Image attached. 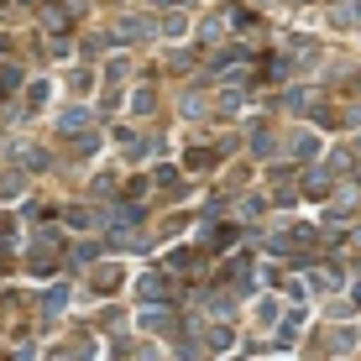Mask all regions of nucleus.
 Segmentation results:
<instances>
[{
  "mask_svg": "<svg viewBox=\"0 0 361 361\" xmlns=\"http://www.w3.org/2000/svg\"><path fill=\"white\" fill-rule=\"evenodd\" d=\"M147 32H152V27H147V21H121V27H116V37H126V42H136V37H147Z\"/></svg>",
  "mask_w": 361,
  "mask_h": 361,
  "instance_id": "4",
  "label": "nucleus"
},
{
  "mask_svg": "<svg viewBox=\"0 0 361 361\" xmlns=\"http://www.w3.org/2000/svg\"><path fill=\"white\" fill-rule=\"evenodd\" d=\"M47 314H58V309H68V288H53V293H47Z\"/></svg>",
  "mask_w": 361,
  "mask_h": 361,
  "instance_id": "9",
  "label": "nucleus"
},
{
  "mask_svg": "<svg viewBox=\"0 0 361 361\" xmlns=\"http://www.w3.org/2000/svg\"><path fill=\"white\" fill-rule=\"evenodd\" d=\"M136 293H142L147 304H173V283H168V272H142Z\"/></svg>",
  "mask_w": 361,
  "mask_h": 361,
  "instance_id": "1",
  "label": "nucleus"
},
{
  "mask_svg": "<svg viewBox=\"0 0 361 361\" xmlns=\"http://www.w3.org/2000/svg\"><path fill=\"white\" fill-rule=\"evenodd\" d=\"M42 99H47V84H32V94H27V110H37Z\"/></svg>",
  "mask_w": 361,
  "mask_h": 361,
  "instance_id": "13",
  "label": "nucleus"
},
{
  "mask_svg": "<svg viewBox=\"0 0 361 361\" xmlns=\"http://www.w3.org/2000/svg\"><path fill=\"white\" fill-rule=\"evenodd\" d=\"M0 53H6V37H0Z\"/></svg>",
  "mask_w": 361,
  "mask_h": 361,
  "instance_id": "16",
  "label": "nucleus"
},
{
  "mask_svg": "<svg viewBox=\"0 0 361 361\" xmlns=\"http://www.w3.org/2000/svg\"><path fill=\"white\" fill-rule=\"evenodd\" d=\"M152 6H194V0H152Z\"/></svg>",
  "mask_w": 361,
  "mask_h": 361,
  "instance_id": "14",
  "label": "nucleus"
},
{
  "mask_svg": "<svg viewBox=\"0 0 361 361\" xmlns=\"http://www.w3.org/2000/svg\"><path fill=\"white\" fill-rule=\"evenodd\" d=\"M361 341V335L356 330H335V341H330V351H351V345Z\"/></svg>",
  "mask_w": 361,
  "mask_h": 361,
  "instance_id": "8",
  "label": "nucleus"
},
{
  "mask_svg": "<svg viewBox=\"0 0 361 361\" xmlns=\"http://www.w3.org/2000/svg\"><path fill=\"white\" fill-rule=\"evenodd\" d=\"M335 283H341V278H335V272H309V288H314V293H330Z\"/></svg>",
  "mask_w": 361,
  "mask_h": 361,
  "instance_id": "7",
  "label": "nucleus"
},
{
  "mask_svg": "<svg viewBox=\"0 0 361 361\" xmlns=\"http://www.w3.org/2000/svg\"><path fill=\"white\" fill-rule=\"evenodd\" d=\"M351 16H356V21H361V0H356V11H351Z\"/></svg>",
  "mask_w": 361,
  "mask_h": 361,
  "instance_id": "15",
  "label": "nucleus"
},
{
  "mask_svg": "<svg viewBox=\"0 0 361 361\" xmlns=\"http://www.w3.org/2000/svg\"><path fill=\"white\" fill-rule=\"evenodd\" d=\"M199 257H204V252H194V246H178V252L168 257V267H173V272H183V267H199Z\"/></svg>",
  "mask_w": 361,
  "mask_h": 361,
  "instance_id": "3",
  "label": "nucleus"
},
{
  "mask_svg": "<svg viewBox=\"0 0 361 361\" xmlns=\"http://www.w3.org/2000/svg\"><path fill=\"white\" fill-rule=\"evenodd\" d=\"M58 126H63V131H84V126H90V110H63Z\"/></svg>",
  "mask_w": 361,
  "mask_h": 361,
  "instance_id": "5",
  "label": "nucleus"
},
{
  "mask_svg": "<svg viewBox=\"0 0 361 361\" xmlns=\"http://www.w3.org/2000/svg\"><path fill=\"white\" fill-rule=\"evenodd\" d=\"M142 325H147V330H168V325H173V319L163 314V309H152V314H142Z\"/></svg>",
  "mask_w": 361,
  "mask_h": 361,
  "instance_id": "11",
  "label": "nucleus"
},
{
  "mask_svg": "<svg viewBox=\"0 0 361 361\" xmlns=\"http://www.w3.org/2000/svg\"><path fill=\"white\" fill-rule=\"evenodd\" d=\"M304 194H309V199L330 194V178H325V173H309V178H304Z\"/></svg>",
  "mask_w": 361,
  "mask_h": 361,
  "instance_id": "6",
  "label": "nucleus"
},
{
  "mask_svg": "<svg viewBox=\"0 0 361 361\" xmlns=\"http://www.w3.org/2000/svg\"><path fill=\"white\" fill-rule=\"evenodd\" d=\"M226 345H231V330L215 325V330H209V351H226Z\"/></svg>",
  "mask_w": 361,
  "mask_h": 361,
  "instance_id": "10",
  "label": "nucleus"
},
{
  "mask_svg": "<svg viewBox=\"0 0 361 361\" xmlns=\"http://www.w3.org/2000/svg\"><path fill=\"white\" fill-rule=\"evenodd\" d=\"M126 226H142V209H136V204H116L105 215V231H126Z\"/></svg>",
  "mask_w": 361,
  "mask_h": 361,
  "instance_id": "2",
  "label": "nucleus"
},
{
  "mask_svg": "<svg viewBox=\"0 0 361 361\" xmlns=\"http://www.w3.org/2000/svg\"><path fill=\"white\" fill-rule=\"evenodd\" d=\"M293 152H298V157H314V152H319V136H298Z\"/></svg>",
  "mask_w": 361,
  "mask_h": 361,
  "instance_id": "12",
  "label": "nucleus"
}]
</instances>
